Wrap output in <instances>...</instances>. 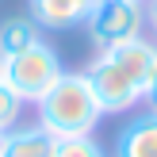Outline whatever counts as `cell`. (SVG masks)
Returning a JSON list of instances; mask_svg holds the SVG:
<instances>
[{"label": "cell", "mask_w": 157, "mask_h": 157, "mask_svg": "<svg viewBox=\"0 0 157 157\" xmlns=\"http://www.w3.org/2000/svg\"><path fill=\"white\" fill-rule=\"evenodd\" d=\"M54 157H107V150L92 134H84V138H58Z\"/></svg>", "instance_id": "9"}, {"label": "cell", "mask_w": 157, "mask_h": 157, "mask_svg": "<svg viewBox=\"0 0 157 157\" xmlns=\"http://www.w3.org/2000/svg\"><path fill=\"white\" fill-rule=\"evenodd\" d=\"M153 61H157V42L146 35L130 38L123 46H111V50H100L88 61L84 77H88L104 115H127L142 104Z\"/></svg>", "instance_id": "1"}, {"label": "cell", "mask_w": 157, "mask_h": 157, "mask_svg": "<svg viewBox=\"0 0 157 157\" xmlns=\"http://www.w3.org/2000/svg\"><path fill=\"white\" fill-rule=\"evenodd\" d=\"M0 81H4V58H0Z\"/></svg>", "instance_id": "13"}, {"label": "cell", "mask_w": 157, "mask_h": 157, "mask_svg": "<svg viewBox=\"0 0 157 157\" xmlns=\"http://www.w3.org/2000/svg\"><path fill=\"white\" fill-rule=\"evenodd\" d=\"M150 111H157V61H153V69H150V81H146V100H142Z\"/></svg>", "instance_id": "11"}, {"label": "cell", "mask_w": 157, "mask_h": 157, "mask_svg": "<svg viewBox=\"0 0 157 157\" xmlns=\"http://www.w3.org/2000/svg\"><path fill=\"white\" fill-rule=\"evenodd\" d=\"M134 4H146V0H134Z\"/></svg>", "instance_id": "14"}, {"label": "cell", "mask_w": 157, "mask_h": 157, "mask_svg": "<svg viewBox=\"0 0 157 157\" xmlns=\"http://www.w3.org/2000/svg\"><path fill=\"white\" fill-rule=\"evenodd\" d=\"M84 35L96 50H111L146 35V4L134 0H96L84 15Z\"/></svg>", "instance_id": "4"}, {"label": "cell", "mask_w": 157, "mask_h": 157, "mask_svg": "<svg viewBox=\"0 0 157 157\" xmlns=\"http://www.w3.org/2000/svg\"><path fill=\"white\" fill-rule=\"evenodd\" d=\"M111 157H157V111L146 107L142 115H134L119 130Z\"/></svg>", "instance_id": "5"}, {"label": "cell", "mask_w": 157, "mask_h": 157, "mask_svg": "<svg viewBox=\"0 0 157 157\" xmlns=\"http://www.w3.org/2000/svg\"><path fill=\"white\" fill-rule=\"evenodd\" d=\"M146 31H150V38L157 42V0H146Z\"/></svg>", "instance_id": "12"}, {"label": "cell", "mask_w": 157, "mask_h": 157, "mask_svg": "<svg viewBox=\"0 0 157 157\" xmlns=\"http://www.w3.org/2000/svg\"><path fill=\"white\" fill-rule=\"evenodd\" d=\"M61 73H65V65H61L58 50L46 46V42H35V46H27V50L4 58V84L23 104H38V100L61 81Z\"/></svg>", "instance_id": "3"}, {"label": "cell", "mask_w": 157, "mask_h": 157, "mask_svg": "<svg viewBox=\"0 0 157 157\" xmlns=\"http://www.w3.org/2000/svg\"><path fill=\"white\" fill-rule=\"evenodd\" d=\"M58 138L35 123V127H12L0 134V157H54Z\"/></svg>", "instance_id": "6"}, {"label": "cell", "mask_w": 157, "mask_h": 157, "mask_svg": "<svg viewBox=\"0 0 157 157\" xmlns=\"http://www.w3.org/2000/svg\"><path fill=\"white\" fill-rule=\"evenodd\" d=\"M92 4L96 0H31V19L42 31H69L84 23Z\"/></svg>", "instance_id": "7"}, {"label": "cell", "mask_w": 157, "mask_h": 157, "mask_svg": "<svg viewBox=\"0 0 157 157\" xmlns=\"http://www.w3.org/2000/svg\"><path fill=\"white\" fill-rule=\"evenodd\" d=\"M38 123L50 130L54 138H84L100 127L104 119V107H100L96 92H92L88 77L81 73H61V81L38 100Z\"/></svg>", "instance_id": "2"}, {"label": "cell", "mask_w": 157, "mask_h": 157, "mask_svg": "<svg viewBox=\"0 0 157 157\" xmlns=\"http://www.w3.org/2000/svg\"><path fill=\"white\" fill-rule=\"evenodd\" d=\"M23 107H27V104H23V100L15 96L4 81H0V134H4V130H12V127H19Z\"/></svg>", "instance_id": "10"}, {"label": "cell", "mask_w": 157, "mask_h": 157, "mask_svg": "<svg viewBox=\"0 0 157 157\" xmlns=\"http://www.w3.org/2000/svg\"><path fill=\"white\" fill-rule=\"evenodd\" d=\"M35 42H42V27L31 15H12V19L0 23V58H12V54L27 50Z\"/></svg>", "instance_id": "8"}]
</instances>
